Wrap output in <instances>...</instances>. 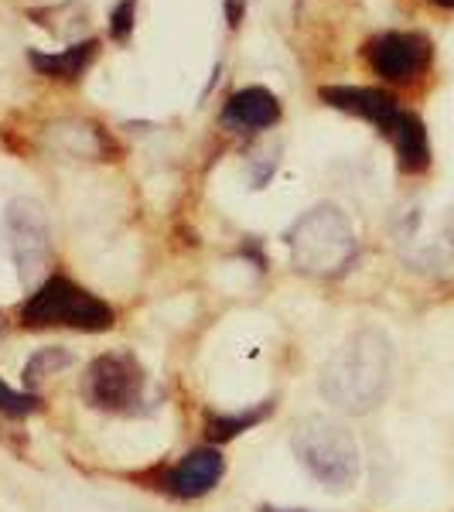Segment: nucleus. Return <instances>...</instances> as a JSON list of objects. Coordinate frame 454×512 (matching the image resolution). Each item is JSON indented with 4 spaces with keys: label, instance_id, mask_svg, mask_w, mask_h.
<instances>
[{
    "label": "nucleus",
    "instance_id": "obj_1",
    "mask_svg": "<svg viewBox=\"0 0 454 512\" xmlns=\"http://www.w3.org/2000/svg\"><path fill=\"white\" fill-rule=\"evenodd\" d=\"M393 383V342L379 328H359L321 369V396L345 414H369Z\"/></svg>",
    "mask_w": 454,
    "mask_h": 512
},
{
    "label": "nucleus",
    "instance_id": "obj_2",
    "mask_svg": "<svg viewBox=\"0 0 454 512\" xmlns=\"http://www.w3.org/2000/svg\"><path fill=\"white\" fill-rule=\"evenodd\" d=\"M291 448L297 461L304 465V472L315 478L318 485L332 492H345L359 482L362 458L359 444L352 431H345L332 417H304L301 424H294Z\"/></svg>",
    "mask_w": 454,
    "mask_h": 512
},
{
    "label": "nucleus",
    "instance_id": "obj_3",
    "mask_svg": "<svg viewBox=\"0 0 454 512\" xmlns=\"http://www.w3.org/2000/svg\"><path fill=\"white\" fill-rule=\"evenodd\" d=\"M294 267L315 277H335L352 263L359 243L349 216L338 205H315L287 233Z\"/></svg>",
    "mask_w": 454,
    "mask_h": 512
},
{
    "label": "nucleus",
    "instance_id": "obj_4",
    "mask_svg": "<svg viewBox=\"0 0 454 512\" xmlns=\"http://www.w3.org/2000/svg\"><path fill=\"white\" fill-rule=\"evenodd\" d=\"M28 328H72V332H110L113 308L82 291L69 277H45L21 308Z\"/></svg>",
    "mask_w": 454,
    "mask_h": 512
},
{
    "label": "nucleus",
    "instance_id": "obj_5",
    "mask_svg": "<svg viewBox=\"0 0 454 512\" xmlns=\"http://www.w3.org/2000/svg\"><path fill=\"white\" fill-rule=\"evenodd\" d=\"M79 393L103 414H140L147 403V373L130 352H106L86 366Z\"/></svg>",
    "mask_w": 454,
    "mask_h": 512
},
{
    "label": "nucleus",
    "instance_id": "obj_6",
    "mask_svg": "<svg viewBox=\"0 0 454 512\" xmlns=\"http://www.w3.org/2000/svg\"><path fill=\"white\" fill-rule=\"evenodd\" d=\"M4 243L11 253L18 280L24 287H38L45 280L48 260H52V226L35 198H11L4 209Z\"/></svg>",
    "mask_w": 454,
    "mask_h": 512
},
{
    "label": "nucleus",
    "instance_id": "obj_7",
    "mask_svg": "<svg viewBox=\"0 0 454 512\" xmlns=\"http://www.w3.org/2000/svg\"><path fill=\"white\" fill-rule=\"evenodd\" d=\"M366 59L376 76L390 82H410L431 65V41L417 31H386L366 45Z\"/></svg>",
    "mask_w": 454,
    "mask_h": 512
},
{
    "label": "nucleus",
    "instance_id": "obj_8",
    "mask_svg": "<svg viewBox=\"0 0 454 512\" xmlns=\"http://www.w3.org/2000/svg\"><path fill=\"white\" fill-rule=\"evenodd\" d=\"M226 475V458L219 448H195L168 472V492L175 499H202Z\"/></svg>",
    "mask_w": 454,
    "mask_h": 512
},
{
    "label": "nucleus",
    "instance_id": "obj_9",
    "mask_svg": "<svg viewBox=\"0 0 454 512\" xmlns=\"http://www.w3.org/2000/svg\"><path fill=\"white\" fill-rule=\"evenodd\" d=\"M321 103L335 106L342 113H352V117H362L369 123H376L379 130H386L396 120L400 106L390 93L383 89H366V86H321Z\"/></svg>",
    "mask_w": 454,
    "mask_h": 512
},
{
    "label": "nucleus",
    "instance_id": "obj_10",
    "mask_svg": "<svg viewBox=\"0 0 454 512\" xmlns=\"http://www.w3.org/2000/svg\"><path fill=\"white\" fill-rule=\"evenodd\" d=\"M280 120V99L263 86H246L229 96L222 123L233 130H267Z\"/></svg>",
    "mask_w": 454,
    "mask_h": 512
},
{
    "label": "nucleus",
    "instance_id": "obj_11",
    "mask_svg": "<svg viewBox=\"0 0 454 512\" xmlns=\"http://www.w3.org/2000/svg\"><path fill=\"white\" fill-rule=\"evenodd\" d=\"M383 134L393 140L396 164H400L403 175H420V171L431 168V144H427V130H424V123H420V117L400 110Z\"/></svg>",
    "mask_w": 454,
    "mask_h": 512
},
{
    "label": "nucleus",
    "instance_id": "obj_12",
    "mask_svg": "<svg viewBox=\"0 0 454 512\" xmlns=\"http://www.w3.org/2000/svg\"><path fill=\"white\" fill-rule=\"evenodd\" d=\"M96 48H99V41L86 38V41L69 45L65 52H52V55H48V52H31L28 59L41 72V76H48V79H79L82 72H86V65L96 59Z\"/></svg>",
    "mask_w": 454,
    "mask_h": 512
},
{
    "label": "nucleus",
    "instance_id": "obj_13",
    "mask_svg": "<svg viewBox=\"0 0 454 512\" xmlns=\"http://www.w3.org/2000/svg\"><path fill=\"white\" fill-rule=\"evenodd\" d=\"M267 414H274V403H260V407L246 410V414H209L205 434H209L212 444H226L243 431H250V427H257Z\"/></svg>",
    "mask_w": 454,
    "mask_h": 512
},
{
    "label": "nucleus",
    "instance_id": "obj_14",
    "mask_svg": "<svg viewBox=\"0 0 454 512\" xmlns=\"http://www.w3.org/2000/svg\"><path fill=\"white\" fill-rule=\"evenodd\" d=\"M69 366H72V352L59 349V345H55V349H38L28 362H24L21 379H24V386H28V390H38L48 376L62 373V369H69Z\"/></svg>",
    "mask_w": 454,
    "mask_h": 512
},
{
    "label": "nucleus",
    "instance_id": "obj_15",
    "mask_svg": "<svg viewBox=\"0 0 454 512\" xmlns=\"http://www.w3.org/2000/svg\"><path fill=\"white\" fill-rule=\"evenodd\" d=\"M35 410H41L38 396L11 390V386H7L4 379H0V414H7V417H28V414H35Z\"/></svg>",
    "mask_w": 454,
    "mask_h": 512
},
{
    "label": "nucleus",
    "instance_id": "obj_16",
    "mask_svg": "<svg viewBox=\"0 0 454 512\" xmlns=\"http://www.w3.org/2000/svg\"><path fill=\"white\" fill-rule=\"evenodd\" d=\"M134 18H137V0H120V4L113 7L110 35L117 38V41H127L130 31H134Z\"/></svg>",
    "mask_w": 454,
    "mask_h": 512
},
{
    "label": "nucleus",
    "instance_id": "obj_17",
    "mask_svg": "<svg viewBox=\"0 0 454 512\" xmlns=\"http://www.w3.org/2000/svg\"><path fill=\"white\" fill-rule=\"evenodd\" d=\"M246 11V4L243 0H226V18H229V28H236L239 24V14Z\"/></svg>",
    "mask_w": 454,
    "mask_h": 512
},
{
    "label": "nucleus",
    "instance_id": "obj_18",
    "mask_svg": "<svg viewBox=\"0 0 454 512\" xmlns=\"http://www.w3.org/2000/svg\"><path fill=\"white\" fill-rule=\"evenodd\" d=\"M260 512H311V509H277V506H263Z\"/></svg>",
    "mask_w": 454,
    "mask_h": 512
},
{
    "label": "nucleus",
    "instance_id": "obj_19",
    "mask_svg": "<svg viewBox=\"0 0 454 512\" xmlns=\"http://www.w3.org/2000/svg\"><path fill=\"white\" fill-rule=\"evenodd\" d=\"M431 4H437V7H448V11H451V7H454V0H431Z\"/></svg>",
    "mask_w": 454,
    "mask_h": 512
},
{
    "label": "nucleus",
    "instance_id": "obj_20",
    "mask_svg": "<svg viewBox=\"0 0 454 512\" xmlns=\"http://www.w3.org/2000/svg\"><path fill=\"white\" fill-rule=\"evenodd\" d=\"M451 243H454V226H451Z\"/></svg>",
    "mask_w": 454,
    "mask_h": 512
},
{
    "label": "nucleus",
    "instance_id": "obj_21",
    "mask_svg": "<svg viewBox=\"0 0 454 512\" xmlns=\"http://www.w3.org/2000/svg\"><path fill=\"white\" fill-rule=\"evenodd\" d=\"M0 328H4V318H0Z\"/></svg>",
    "mask_w": 454,
    "mask_h": 512
}]
</instances>
